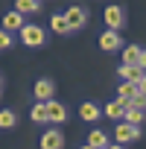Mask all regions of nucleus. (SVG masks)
<instances>
[{
  "mask_svg": "<svg viewBox=\"0 0 146 149\" xmlns=\"http://www.w3.org/2000/svg\"><path fill=\"white\" fill-rule=\"evenodd\" d=\"M21 38H24L26 47H41V44H44V29H38V26H32V24H24V26H21Z\"/></svg>",
  "mask_w": 146,
  "mask_h": 149,
  "instance_id": "1",
  "label": "nucleus"
},
{
  "mask_svg": "<svg viewBox=\"0 0 146 149\" xmlns=\"http://www.w3.org/2000/svg\"><path fill=\"white\" fill-rule=\"evenodd\" d=\"M114 134H117V143H131V140L140 137V129L131 126V123H120V126L114 129Z\"/></svg>",
  "mask_w": 146,
  "mask_h": 149,
  "instance_id": "2",
  "label": "nucleus"
},
{
  "mask_svg": "<svg viewBox=\"0 0 146 149\" xmlns=\"http://www.w3.org/2000/svg\"><path fill=\"white\" fill-rule=\"evenodd\" d=\"M143 117H146V108H140V105H134V102H129V105H126V111H123V120H126V123H131V126H140V123H143Z\"/></svg>",
  "mask_w": 146,
  "mask_h": 149,
  "instance_id": "3",
  "label": "nucleus"
},
{
  "mask_svg": "<svg viewBox=\"0 0 146 149\" xmlns=\"http://www.w3.org/2000/svg\"><path fill=\"white\" fill-rule=\"evenodd\" d=\"M61 146H64V137H61L58 129L44 132V137H41V149H61Z\"/></svg>",
  "mask_w": 146,
  "mask_h": 149,
  "instance_id": "4",
  "label": "nucleus"
},
{
  "mask_svg": "<svg viewBox=\"0 0 146 149\" xmlns=\"http://www.w3.org/2000/svg\"><path fill=\"white\" fill-rule=\"evenodd\" d=\"M64 18H67V26H70V29H79V26H85L88 12H85V9H79V6H73V9H70Z\"/></svg>",
  "mask_w": 146,
  "mask_h": 149,
  "instance_id": "5",
  "label": "nucleus"
},
{
  "mask_svg": "<svg viewBox=\"0 0 146 149\" xmlns=\"http://www.w3.org/2000/svg\"><path fill=\"white\" fill-rule=\"evenodd\" d=\"M123 21H126V18H123V9H120V6H108V9H105V24H108V29H120Z\"/></svg>",
  "mask_w": 146,
  "mask_h": 149,
  "instance_id": "6",
  "label": "nucleus"
},
{
  "mask_svg": "<svg viewBox=\"0 0 146 149\" xmlns=\"http://www.w3.org/2000/svg\"><path fill=\"white\" fill-rule=\"evenodd\" d=\"M67 117V111H64V105H58V102H53V100H47V123H61Z\"/></svg>",
  "mask_w": 146,
  "mask_h": 149,
  "instance_id": "7",
  "label": "nucleus"
},
{
  "mask_svg": "<svg viewBox=\"0 0 146 149\" xmlns=\"http://www.w3.org/2000/svg\"><path fill=\"white\" fill-rule=\"evenodd\" d=\"M143 73H146V70H143L140 64H120V76H123L126 82H137Z\"/></svg>",
  "mask_w": 146,
  "mask_h": 149,
  "instance_id": "8",
  "label": "nucleus"
},
{
  "mask_svg": "<svg viewBox=\"0 0 146 149\" xmlns=\"http://www.w3.org/2000/svg\"><path fill=\"white\" fill-rule=\"evenodd\" d=\"M24 26V15L15 9V12H9V15H3V29L6 32H15V29H21Z\"/></svg>",
  "mask_w": 146,
  "mask_h": 149,
  "instance_id": "9",
  "label": "nucleus"
},
{
  "mask_svg": "<svg viewBox=\"0 0 146 149\" xmlns=\"http://www.w3.org/2000/svg\"><path fill=\"white\" fill-rule=\"evenodd\" d=\"M99 47H102V50H117V47H120V35H117V29H105V32L99 35Z\"/></svg>",
  "mask_w": 146,
  "mask_h": 149,
  "instance_id": "10",
  "label": "nucleus"
},
{
  "mask_svg": "<svg viewBox=\"0 0 146 149\" xmlns=\"http://www.w3.org/2000/svg\"><path fill=\"white\" fill-rule=\"evenodd\" d=\"M53 91H56V85L50 82V79H41V82H35V100H53Z\"/></svg>",
  "mask_w": 146,
  "mask_h": 149,
  "instance_id": "11",
  "label": "nucleus"
},
{
  "mask_svg": "<svg viewBox=\"0 0 146 149\" xmlns=\"http://www.w3.org/2000/svg\"><path fill=\"white\" fill-rule=\"evenodd\" d=\"M134 97H137L134 82H126V79H123V85H120V91H117V100H120V102H131Z\"/></svg>",
  "mask_w": 146,
  "mask_h": 149,
  "instance_id": "12",
  "label": "nucleus"
},
{
  "mask_svg": "<svg viewBox=\"0 0 146 149\" xmlns=\"http://www.w3.org/2000/svg\"><path fill=\"white\" fill-rule=\"evenodd\" d=\"M79 117H82V120H88V123H94V120H99V108H97L94 102H82Z\"/></svg>",
  "mask_w": 146,
  "mask_h": 149,
  "instance_id": "13",
  "label": "nucleus"
},
{
  "mask_svg": "<svg viewBox=\"0 0 146 149\" xmlns=\"http://www.w3.org/2000/svg\"><path fill=\"white\" fill-rule=\"evenodd\" d=\"M88 143L97 146V149H105V146H108V134H105L102 129H94V132L88 134Z\"/></svg>",
  "mask_w": 146,
  "mask_h": 149,
  "instance_id": "14",
  "label": "nucleus"
},
{
  "mask_svg": "<svg viewBox=\"0 0 146 149\" xmlns=\"http://www.w3.org/2000/svg\"><path fill=\"white\" fill-rule=\"evenodd\" d=\"M123 111H126V102H120V100H114V102H108V105H105V117L123 120Z\"/></svg>",
  "mask_w": 146,
  "mask_h": 149,
  "instance_id": "15",
  "label": "nucleus"
},
{
  "mask_svg": "<svg viewBox=\"0 0 146 149\" xmlns=\"http://www.w3.org/2000/svg\"><path fill=\"white\" fill-rule=\"evenodd\" d=\"M38 3H41V0H18L15 9H18L21 15H35V12H38Z\"/></svg>",
  "mask_w": 146,
  "mask_h": 149,
  "instance_id": "16",
  "label": "nucleus"
},
{
  "mask_svg": "<svg viewBox=\"0 0 146 149\" xmlns=\"http://www.w3.org/2000/svg\"><path fill=\"white\" fill-rule=\"evenodd\" d=\"M140 56H143L140 47H126V50H123V64H137Z\"/></svg>",
  "mask_w": 146,
  "mask_h": 149,
  "instance_id": "17",
  "label": "nucleus"
},
{
  "mask_svg": "<svg viewBox=\"0 0 146 149\" xmlns=\"http://www.w3.org/2000/svg\"><path fill=\"white\" fill-rule=\"evenodd\" d=\"M29 117H32L35 123H47V102H44V100H38V102H35V108L29 111Z\"/></svg>",
  "mask_w": 146,
  "mask_h": 149,
  "instance_id": "18",
  "label": "nucleus"
},
{
  "mask_svg": "<svg viewBox=\"0 0 146 149\" xmlns=\"http://www.w3.org/2000/svg\"><path fill=\"white\" fill-rule=\"evenodd\" d=\"M50 26H53V32H58V35H64V32H70V26H67V18H64V15H53V21H50Z\"/></svg>",
  "mask_w": 146,
  "mask_h": 149,
  "instance_id": "19",
  "label": "nucleus"
},
{
  "mask_svg": "<svg viewBox=\"0 0 146 149\" xmlns=\"http://www.w3.org/2000/svg\"><path fill=\"white\" fill-rule=\"evenodd\" d=\"M15 123H18L15 111H9V108H3V111H0V129H12Z\"/></svg>",
  "mask_w": 146,
  "mask_h": 149,
  "instance_id": "20",
  "label": "nucleus"
},
{
  "mask_svg": "<svg viewBox=\"0 0 146 149\" xmlns=\"http://www.w3.org/2000/svg\"><path fill=\"white\" fill-rule=\"evenodd\" d=\"M6 47H12V32H6L0 26V50H6Z\"/></svg>",
  "mask_w": 146,
  "mask_h": 149,
  "instance_id": "21",
  "label": "nucleus"
},
{
  "mask_svg": "<svg viewBox=\"0 0 146 149\" xmlns=\"http://www.w3.org/2000/svg\"><path fill=\"white\" fill-rule=\"evenodd\" d=\"M134 88H137V94H143V97H146V73H143V76L134 82Z\"/></svg>",
  "mask_w": 146,
  "mask_h": 149,
  "instance_id": "22",
  "label": "nucleus"
},
{
  "mask_svg": "<svg viewBox=\"0 0 146 149\" xmlns=\"http://www.w3.org/2000/svg\"><path fill=\"white\" fill-rule=\"evenodd\" d=\"M105 149H123V143H114V146H111V143H108V146H105Z\"/></svg>",
  "mask_w": 146,
  "mask_h": 149,
  "instance_id": "23",
  "label": "nucleus"
},
{
  "mask_svg": "<svg viewBox=\"0 0 146 149\" xmlns=\"http://www.w3.org/2000/svg\"><path fill=\"white\" fill-rule=\"evenodd\" d=\"M82 149H97V146H91V143H85V146H82Z\"/></svg>",
  "mask_w": 146,
  "mask_h": 149,
  "instance_id": "24",
  "label": "nucleus"
},
{
  "mask_svg": "<svg viewBox=\"0 0 146 149\" xmlns=\"http://www.w3.org/2000/svg\"><path fill=\"white\" fill-rule=\"evenodd\" d=\"M0 85H3V76H0Z\"/></svg>",
  "mask_w": 146,
  "mask_h": 149,
  "instance_id": "25",
  "label": "nucleus"
}]
</instances>
